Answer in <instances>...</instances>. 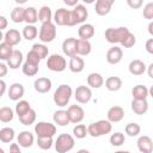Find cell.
Returning a JSON list of instances; mask_svg holds the SVG:
<instances>
[{"instance_id":"6da1fadb","label":"cell","mask_w":153,"mask_h":153,"mask_svg":"<svg viewBox=\"0 0 153 153\" xmlns=\"http://www.w3.org/2000/svg\"><path fill=\"white\" fill-rule=\"evenodd\" d=\"M129 33H130V31L127 27L121 26V27H109L105 30L104 35H105V39L109 43H112V44L121 43L122 44Z\"/></svg>"},{"instance_id":"7a4b0ae2","label":"cell","mask_w":153,"mask_h":153,"mask_svg":"<svg viewBox=\"0 0 153 153\" xmlns=\"http://www.w3.org/2000/svg\"><path fill=\"white\" fill-rule=\"evenodd\" d=\"M111 129H112V126L109 120H100V121L91 123L87 127L88 135H91L92 137H99L105 134H109Z\"/></svg>"},{"instance_id":"3957f363","label":"cell","mask_w":153,"mask_h":153,"mask_svg":"<svg viewBox=\"0 0 153 153\" xmlns=\"http://www.w3.org/2000/svg\"><path fill=\"white\" fill-rule=\"evenodd\" d=\"M72 93H73V91H72V87L69 85H65V84L60 85L56 88V91L54 92V102H55V104L57 106H61V108L66 106L68 104L71 97H72Z\"/></svg>"},{"instance_id":"277c9868","label":"cell","mask_w":153,"mask_h":153,"mask_svg":"<svg viewBox=\"0 0 153 153\" xmlns=\"http://www.w3.org/2000/svg\"><path fill=\"white\" fill-rule=\"evenodd\" d=\"M74 147V137L69 134H60L55 141V149L57 153H66L73 149Z\"/></svg>"},{"instance_id":"5b68a950","label":"cell","mask_w":153,"mask_h":153,"mask_svg":"<svg viewBox=\"0 0 153 153\" xmlns=\"http://www.w3.org/2000/svg\"><path fill=\"white\" fill-rule=\"evenodd\" d=\"M56 37V26L53 22L49 23H43L39 32H38V38L43 42V43H50L54 41V38Z\"/></svg>"},{"instance_id":"8992f818","label":"cell","mask_w":153,"mask_h":153,"mask_svg":"<svg viewBox=\"0 0 153 153\" xmlns=\"http://www.w3.org/2000/svg\"><path fill=\"white\" fill-rule=\"evenodd\" d=\"M88 16L87 8L84 5H76L73 11H71V18H69V24L68 26H74L76 24H81L86 20Z\"/></svg>"},{"instance_id":"52a82bcc","label":"cell","mask_w":153,"mask_h":153,"mask_svg":"<svg viewBox=\"0 0 153 153\" xmlns=\"http://www.w3.org/2000/svg\"><path fill=\"white\" fill-rule=\"evenodd\" d=\"M47 67L53 72H63L67 67V62L63 56L59 54H53L47 60Z\"/></svg>"},{"instance_id":"ba28073f","label":"cell","mask_w":153,"mask_h":153,"mask_svg":"<svg viewBox=\"0 0 153 153\" xmlns=\"http://www.w3.org/2000/svg\"><path fill=\"white\" fill-rule=\"evenodd\" d=\"M35 133L37 136H54L56 134V127L50 122L41 121L35 126Z\"/></svg>"},{"instance_id":"9c48e42d","label":"cell","mask_w":153,"mask_h":153,"mask_svg":"<svg viewBox=\"0 0 153 153\" xmlns=\"http://www.w3.org/2000/svg\"><path fill=\"white\" fill-rule=\"evenodd\" d=\"M74 98L80 104H86L92 98V92L87 86H78L74 91Z\"/></svg>"},{"instance_id":"30bf717a","label":"cell","mask_w":153,"mask_h":153,"mask_svg":"<svg viewBox=\"0 0 153 153\" xmlns=\"http://www.w3.org/2000/svg\"><path fill=\"white\" fill-rule=\"evenodd\" d=\"M67 112H68V116H69V120L72 123H80L84 117H85V111L81 106L79 105H71L68 109H67Z\"/></svg>"},{"instance_id":"8fae6325","label":"cell","mask_w":153,"mask_h":153,"mask_svg":"<svg viewBox=\"0 0 153 153\" xmlns=\"http://www.w3.org/2000/svg\"><path fill=\"white\" fill-rule=\"evenodd\" d=\"M122 57H123V51L117 45L111 47L108 50V53H106V61L110 65H117V63H120L121 60H122Z\"/></svg>"},{"instance_id":"7c38bea8","label":"cell","mask_w":153,"mask_h":153,"mask_svg":"<svg viewBox=\"0 0 153 153\" xmlns=\"http://www.w3.org/2000/svg\"><path fill=\"white\" fill-rule=\"evenodd\" d=\"M69 18H71V11L66 8H59L54 13V22L59 26H65L69 24Z\"/></svg>"},{"instance_id":"4fadbf2b","label":"cell","mask_w":153,"mask_h":153,"mask_svg":"<svg viewBox=\"0 0 153 153\" xmlns=\"http://www.w3.org/2000/svg\"><path fill=\"white\" fill-rule=\"evenodd\" d=\"M76 42L78 39L74 37H69L66 38L62 43V51L65 55H67L68 57H72L74 55H76Z\"/></svg>"},{"instance_id":"5bb4252c","label":"cell","mask_w":153,"mask_h":153,"mask_svg":"<svg viewBox=\"0 0 153 153\" xmlns=\"http://www.w3.org/2000/svg\"><path fill=\"white\" fill-rule=\"evenodd\" d=\"M17 141H18L19 146H22L24 148H29L33 145L35 137H33V134L30 133L29 130H23V131L19 133V135L17 137Z\"/></svg>"},{"instance_id":"9a60e30c","label":"cell","mask_w":153,"mask_h":153,"mask_svg":"<svg viewBox=\"0 0 153 153\" xmlns=\"http://www.w3.org/2000/svg\"><path fill=\"white\" fill-rule=\"evenodd\" d=\"M137 148L140 152L142 153H151L153 151V140L147 136V135H142L137 139Z\"/></svg>"},{"instance_id":"2e32d148","label":"cell","mask_w":153,"mask_h":153,"mask_svg":"<svg viewBox=\"0 0 153 153\" xmlns=\"http://www.w3.org/2000/svg\"><path fill=\"white\" fill-rule=\"evenodd\" d=\"M33 87L38 93H47L51 88V80L49 78H37L33 82Z\"/></svg>"},{"instance_id":"e0dca14e","label":"cell","mask_w":153,"mask_h":153,"mask_svg":"<svg viewBox=\"0 0 153 153\" xmlns=\"http://www.w3.org/2000/svg\"><path fill=\"white\" fill-rule=\"evenodd\" d=\"M24 96V86L19 82H14L8 88V98L11 100H19Z\"/></svg>"},{"instance_id":"ac0fdd59","label":"cell","mask_w":153,"mask_h":153,"mask_svg":"<svg viewBox=\"0 0 153 153\" xmlns=\"http://www.w3.org/2000/svg\"><path fill=\"white\" fill-rule=\"evenodd\" d=\"M108 120L110 122H120L123 117H124V110L123 108L118 106V105H115V106H111L109 110H108Z\"/></svg>"},{"instance_id":"d6986e66","label":"cell","mask_w":153,"mask_h":153,"mask_svg":"<svg viewBox=\"0 0 153 153\" xmlns=\"http://www.w3.org/2000/svg\"><path fill=\"white\" fill-rule=\"evenodd\" d=\"M4 41L11 45H17L22 41V33L16 29H10L4 35Z\"/></svg>"},{"instance_id":"ffe728a7","label":"cell","mask_w":153,"mask_h":153,"mask_svg":"<svg viewBox=\"0 0 153 153\" xmlns=\"http://www.w3.org/2000/svg\"><path fill=\"white\" fill-rule=\"evenodd\" d=\"M69 69L73 73H80L84 71L85 67V62L82 60V57H80V55H74L71 57L69 60Z\"/></svg>"},{"instance_id":"44dd1931","label":"cell","mask_w":153,"mask_h":153,"mask_svg":"<svg viewBox=\"0 0 153 153\" xmlns=\"http://www.w3.org/2000/svg\"><path fill=\"white\" fill-rule=\"evenodd\" d=\"M147 71V66L141 60H133L129 63V72L133 75H141Z\"/></svg>"},{"instance_id":"7402d4cb","label":"cell","mask_w":153,"mask_h":153,"mask_svg":"<svg viewBox=\"0 0 153 153\" xmlns=\"http://www.w3.org/2000/svg\"><path fill=\"white\" fill-rule=\"evenodd\" d=\"M131 110L136 115H143L148 110V103L146 99H133L131 102Z\"/></svg>"},{"instance_id":"603a6c76","label":"cell","mask_w":153,"mask_h":153,"mask_svg":"<svg viewBox=\"0 0 153 153\" xmlns=\"http://www.w3.org/2000/svg\"><path fill=\"white\" fill-rule=\"evenodd\" d=\"M53 120L55 122V124L57 126H67L68 123H71V120H69V116H68V112L66 110H57L54 112V116H53Z\"/></svg>"},{"instance_id":"cb8c5ba5","label":"cell","mask_w":153,"mask_h":153,"mask_svg":"<svg viewBox=\"0 0 153 153\" xmlns=\"http://www.w3.org/2000/svg\"><path fill=\"white\" fill-rule=\"evenodd\" d=\"M91 49H92V45L88 42V39H82V38L78 39V42H76V55L86 56L91 53Z\"/></svg>"},{"instance_id":"d4e9b609","label":"cell","mask_w":153,"mask_h":153,"mask_svg":"<svg viewBox=\"0 0 153 153\" xmlns=\"http://www.w3.org/2000/svg\"><path fill=\"white\" fill-rule=\"evenodd\" d=\"M23 62V54L20 50H13V54L11 55V57L7 61V65L11 69H17L19 68V66Z\"/></svg>"},{"instance_id":"484cf974","label":"cell","mask_w":153,"mask_h":153,"mask_svg":"<svg viewBox=\"0 0 153 153\" xmlns=\"http://www.w3.org/2000/svg\"><path fill=\"white\" fill-rule=\"evenodd\" d=\"M78 35L82 39H90V38H92L93 35H94V27H93V25L92 24H87V23L86 24H82L79 27V30H78Z\"/></svg>"},{"instance_id":"4316f807","label":"cell","mask_w":153,"mask_h":153,"mask_svg":"<svg viewBox=\"0 0 153 153\" xmlns=\"http://www.w3.org/2000/svg\"><path fill=\"white\" fill-rule=\"evenodd\" d=\"M104 84V79L99 73H91L87 76V85L93 88H99Z\"/></svg>"},{"instance_id":"83f0119b","label":"cell","mask_w":153,"mask_h":153,"mask_svg":"<svg viewBox=\"0 0 153 153\" xmlns=\"http://www.w3.org/2000/svg\"><path fill=\"white\" fill-rule=\"evenodd\" d=\"M105 87L109 91H111V92L118 91L122 87V80H121V78H118V76H109L105 80Z\"/></svg>"},{"instance_id":"f1b7e54d","label":"cell","mask_w":153,"mask_h":153,"mask_svg":"<svg viewBox=\"0 0 153 153\" xmlns=\"http://www.w3.org/2000/svg\"><path fill=\"white\" fill-rule=\"evenodd\" d=\"M13 45L8 44L7 42H1L0 43V60L2 61H8V59L11 57V55L13 54Z\"/></svg>"},{"instance_id":"f546056e","label":"cell","mask_w":153,"mask_h":153,"mask_svg":"<svg viewBox=\"0 0 153 153\" xmlns=\"http://www.w3.org/2000/svg\"><path fill=\"white\" fill-rule=\"evenodd\" d=\"M11 19L14 23H22L25 22V8L22 6H17L11 11Z\"/></svg>"},{"instance_id":"4dcf8cb0","label":"cell","mask_w":153,"mask_h":153,"mask_svg":"<svg viewBox=\"0 0 153 153\" xmlns=\"http://www.w3.org/2000/svg\"><path fill=\"white\" fill-rule=\"evenodd\" d=\"M133 99H146L148 96V88L143 85H136L131 90Z\"/></svg>"},{"instance_id":"1f68e13d","label":"cell","mask_w":153,"mask_h":153,"mask_svg":"<svg viewBox=\"0 0 153 153\" xmlns=\"http://www.w3.org/2000/svg\"><path fill=\"white\" fill-rule=\"evenodd\" d=\"M23 37L25 38V39H27V41H32L33 38H36L37 37V35H38V30H37V27L33 25V24H27L24 29H23Z\"/></svg>"},{"instance_id":"d6a6232c","label":"cell","mask_w":153,"mask_h":153,"mask_svg":"<svg viewBox=\"0 0 153 153\" xmlns=\"http://www.w3.org/2000/svg\"><path fill=\"white\" fill-rule=\"evenodd\" d=\"M22 69H23V73H24L25 75H27V76H33V75H36V74L38 73V65H36V63L30 62V61L26 60V61L23 63Z\"/></svg>"},{"instance_id":"836d02e7","label":"cell","mask_w":153,"mask_h":153,"mask_svg":"<svg viewBox=\"0 0 153 153\" xmlns=\"http://www.w3.org/2000/svg\"><path fill=\"white\" fill-rule=\"evenodd\" d=\"M14 139V130L13 128L10 127H5L2 129H0V141L4 143L7 142H12Z\"/></svg>"},{"instance_id":"e575fe53","label":"cell","mask_w":153,"mask_h":153,"mask_svg":"<svg viewBox=\"0 0 153 153\" xmlns=\"http://www.w3.org/2000/svg\"><path fill=\"white\" fill-rule=\"evenodd\" d=\"M51 18H53V14H51V10L49 6H42L38 11V19L39 22L43 24V23H49L51 22Z\"/></svg>"},{"instance_id":"d590c367","label":"cell","mask_w":153,"mask_h":153,"mask_svg":"<svg viewBox=\"0 0 153 153\" xmlns=\"http://www.w3.org/2000/svg\"><path fill=\"white\" fill-rule=\"evenodd\" d=\"M18 118H19V122H20L22 124H24V126H30V124H32V123L36 121V111L31 108L26 114L19 116Z\"/></svg>"},{"instance_id":"8d00e7d4","label":"cell","mask_w":153,"mask_h":153,"mask_svg":"<svg viewBox=\"0 0 153 153\" xmlns=\"http://www.w3.org/2000/svg\"><path fill=\"white\" fill-rule=\"evenodd\" d=\"M38 12L35 7H27L25 8V22L27 24H35L38 22Z\"/></svg>"},{"instance_id":"74e56055","label":"cell","mask_w":153,"mask_h":153,"mask_svg":"<svg viewBox=\"0 0 153 153\" xmlns=\"http://www.w3.org/2000/svg\"><path fill=\"white\" fill-rule=\"evenodd\" d=\"M13 110L10 108V106H2L0 109V121L2 123H7V122H11L13 120Z\"/></svg>"},{"instance_id":"f35d334b","label":"cell","mask_w":153,"mask_h":153,"mask_svg":"<svg viewBox=\"0 0 153 153\" xmlns=\"http://www.w3.org/2000/svg\"><path fill=\"white\" fill-rule=\"evenodd\" d=\"M111 10V5L109 4H105L103 1H99V0H96V7H94V11L98 16H106Z\"/></svg>"},{"instance_id":"ab89813d","label":"cell","mask_w":153,"mask_h":153,"mask_svg":"<svg viewBox=\"0 0 153 153\" xmlns=\"http://www.w3.org/2000/svg\"><path fill=\"white\" fill-rule=\"evenodd\" d=\"M53 143V136H37V145L41 149H50Z\"/></svg>"},{"instance_id":"60d3db41","label":"cell","mask_w":153,"mask_h":153,"mask_svg":"<svg viewBox=\"0 0 153 153\" xmlns=\"http://www.w3.org/2000/svg\"><path fill=\"white\" fill-rule=\"evenodd\" d=\"M30 109H31V106H30V103L27 100H19L16 104V114H17L18 117L26 114Z\"/></svg>"},{"instance_id":"b9f144b4","label":"cell","mask_w":153,"mask_h":153,"mask_svg":"<svg viewBox=\"0 0 153 153\" xmlns=\"http://www.w3.org/2000/svg\"><path fill=\"white\" fill-rule=\"evenodd\" d=\"M124 131H126V134L128 135V136H137L139 134H140V131H141V127L137 124V123H128L127 126H126V128H124Z\"/></svg>"},{"instance_id":"7bdbcfd3","label":"cell","mask_w":153,"mask_h":153,"mask_svg":"<svg viewBox=\"0 0 153 153\" xmlns=\"http://www.w3.org/2000/svg\"><path fill=\"white\" fill-rule=\"evenodd\" d=\"M126 141V137H124V134L120 133V131H116L111 136H110V143L114 146V147H120Z\"/></svg>"},{"instance_id":"ee69618b","label":"cell","mask_w":153,"mask_h":153,"mask_svg":"<svg viewBox=\"0 0 153 153\" xmlns=\"http://www.w3.org/2000/svg\"><path fill=\"white\" fill-rule=\"evenodd\" d=\"M73 134L76 139H84L88 134V130H87L85 124H76L73 128Z\"/></svg>"},{"instance_id":"f6af8a7d","label":"cell","mask_w":153,"mask_h":153,"mask_svg":"<svg viewBox=\"0 0 153 153\" xmlns=\"http://www.w3.org/2000/svg\"><path fill=\"white\" fill-rule=\"evenodd\" d=\"M32 50H35L38 55H39V57L43 60V59H45L47 56H48V48L44 45V44H39V43H35L33 45H32V48H31Z\"/></svg>"},{"instance_id":"bcb514c9","label":"cell","mask_w":153,"mask_h":153,"mask_svg":"<svg viewBox=\"0 0 153 153\" xmlns=\"http://www.w3.org/2000/svg\"><path fill=\"white\" fill-rule=\"evenodd\" d=\"M142 16L145 19H153V2H148L145 5L143 11H142Z\"/></svg>"},{"instance_id":"7dc6e473","label":"cell","mask_w":153,"mask_h":153,"mask_svg":"<svg viewBox=\"0 0 153 153\" xmlns=\"http://www.w3.org/2000/svg\"><path fill=\"white\" fill-rule=\"evenodd\" d=\"M26 60H27V61H30V62H33V63H36V65H39V61H41L42 59L39 57V55H38L35 50H32V49H31V50L27 53Z\"/></svg>"},{"instance_id":"c3c4849f","label":"cell","mask_w":153,"mask_h":153,"mask_svg":"<svg viewBox=\"0 0 153 153\" xmlns=\"http://www.w3.org/2000/svg\"><path fill=\"white\" fill-rule=\"evenodd\" d=\"M135 43H136V38H135V36L130 32V33L128 35V37L124 39V42L122 43V45H123L124 48H130V47H133Z\"/></svg>"},{"instance_id":"681fc988","label":"cell","mask_w":153,"mask_h":153,"mask_svg":"<svg viewBox=\"0 0 153 153\" xmlns=\"http://www.w3.org/2000/svg\"><path fill=\"white\" fill-rule=\"evenodd\" d=\"M127 4H128V6H129L130 8L137 10V8H140V7L142 6L143 0H127Z\"/></svg>"},{"instance_id":"f907efd6","label":"cell","mask_w":153,"mask_h":153,"mask_svg":"<svg viewBox=\"0 0 153 153\" xmlns=\"http://www.w3.org/2000/svg\"><path fill=\"white\" fill-rule=\"evenodd\" d=\"M145 48H146V51L151 55H153V38H149L146 41V44H145Z\"/></svg>"},{"instance_id":"816d5d0a","label":"cell","mask_w":153,"mask_h":153,"mask_svg":"<svg viewBox=\"0 0 153 153\" xmlns=\"http://www.w3.org/2000/svg\"><path fill=\"white\" fill-rule=\"evenodd\" d=\"M10 153H20L19 143H12L10 147Z\"/></svg>"},{"instance_id":"f5cc1de1","label":"cell","mask_w":153,"mask_h":153,"mask_svg":"<svg viewBox=\"0 0 153 153\" xmlns=\"http://www.w3.org/2000/svg\"><path fill=\"white\" fill-rule=\"evenodd\" d=\"M7 26V19L4 16H0V30H5Z\"/></svg>"},{"instance_id":"db71d44e","label":"cell","mask_w":153,"mask_h":153,"mask_svg":"<svg viewBox=\"0 0 153 153\" xmlns=\"http://www.w3.org/2000/svg\"><path fill=\"white\" fill-rule=\"evenodd\" d=\"M7 73V66L5 63H0V76H5Z\"/></svg>"},{"instance_id":"11a10c76","label":"cell","mask_w":153,"mask_h":153,"mask_svg":"<svg viewBox=\"0 0 153 153\" xmlns=\"http://www.w3.org/2000/svg\"><path fill=\"white\" fill-rule=\"evenodd\" d=\"M78 1H79V0H63V2H65L67 6H76V5H78Z\"/></svg>"},{"instance_id":"9f6ffc18","label":"cell","mask_w":153,"mask_h":153,"mask_svg":"<svg viewBox=\"0 0 153 153\" xmlns=\"http://www.w3.org/2000/svg\"><path fill=\"white\" fill-rule=\"evenodd\" d=\"M147 74H148V76H149V78H152V79H153V62L147 67Z\"/></svg>"},{"instance_id":"6f0895ef","label":"cell","mask_w":153,"mask_h":153,"mask_svg":"<svg viewBox=\"0 0 153 153\" xmlns=\"http://www.w3.org/2000/svg\"><path fill=\"white\" fill-rule=\"evenodd\" d=\"M147 30H148V33H149L151 36H153V20L149 22V24H148V26H147Z\"/></svg>"},{"instance_id":"680465c9","label":"cell","mask_w":153,"mask_h":153,"mask_svg":"<svg viewBox=\"0 0 153 153\" xmlns=\"http://www.w3.org/2000/svg\"><path fill=\"white\" fill-rule=\"evenodd\" d=\"M0 85H1V92H0V94L2 96V94L5 93V90H6V82H5L4 80H1V81H0Z\"/></svg>"},{"instance_id":"91938a15","label":"cell","mask_w":153,"mask_h":153,"mask_svg":"<svg viewBox=\"0 0 153 153\" xmlns=\"http://www.w3.org/2000/svg\"><path fill=\"white\" fill-rule=\"evenodd\" d=\"M148 94H149V96L153 98V85L149 87V90H148Z\"/></svg>"},{"instance_id":"94428289","label":"cell","mask_w":153,"mask_h":153,"mask_svg":"<svg viewBox=\"0 0 153 153\" xmlns=\"http://www.w3.org/2000/svg\"><path fill=\"white\" fill-rule=\"evenodd\" d=\"M17 4H19V5H23V4H25L27 0H14Z\"/></svg>"},{"instance_id":"6125c7cd","label":"cell","mask_w":153,"mask_h":153,"mask_svg":"<svg viewBox=\"0 0 153 153\" xmlns=\"http://www.w3.org/2000/svg\"><path fill=\"white\" fill-rule=\"evenodd\" d=\"M81 1H84L85 4H93L96 0H81Z\"/></svg>"}]
</instances>
